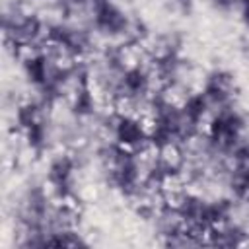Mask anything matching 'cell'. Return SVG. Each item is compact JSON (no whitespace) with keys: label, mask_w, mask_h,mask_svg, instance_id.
Masks as SVG:
<instances>
[{"label":"cell","mask_w":249,"mask_h":249,"mask_svg":"<svg viewBox=\"0 0 249 249\" xmlns=\"http://www.w3.org/2000/svg\"><path fill=\"white\" fill-rule=\"evenodd\" d=\"M68 105L74 117L78 119H91L97 115L101 107V99L93 88V84L76 86L68 95Z\"/></svg>","instance_id":"obj_5"},{"label":"cell","mask_w":249,"mask_h":249,"mask_svg":"<svg viewBox=\"0 0 249 249\" xmlns=\"http://www.w3.org/2000/svg\"><path fill=\"white\" fill-rule=\"evenodd\" d=\"M173 8L181 14V16H189L195 8V0H173Z\"/></svg>","instance_id":"obj_8"},{"label":"cell","mask_w":249,"mask_h":249,"mask_svg":"<svg viewBox=\"0 0 249 249\" xmlns=\"http://www.w3.org/2000/svg\"><path fill=\"white\" fill-rule=\"evenodd\" d=\"M23 134V142L27 146L29 152H33L35 156L45 154L51 148L53 142V126L49 123L47 117H43L41 121H37L33 126H29L27 130L21 132Z\"/></svg>","instance_id":"obj_6"},{"label":"cell","mask_w":249,"mask_h":249,"mask_svg":"<svg viewBox=\"0 0 249 249\" xmlns=\"http://www.w3.org/2000/svg\"><path fill=\"white\" fill-rule=\"evenodd\" d=\"M88 14L91 19L93 33L119 43L128 41L132 19L115 0H89Z\"/></svg>","instance_id":"obj_1"},{"label":"cell","mask_w":249,"mask_h":249,"mask_svg":"<svg viewBox=\"0 0 249 249\" xmlns=\"http://www.w3.org/2000/svg\"><path fill=\"white\" fill-rule=\"evenodd\" d=\"M237 10H239V16H241V21L249 27V0H243Z\"/></svg>","instance_id":"obj_9"},{"label":"cell","mask_w":249,"mask_h":249,"mask_svg":"<svg viewBox=\"0 0 249 249\" xmlns=\"http://www.w3.org/2000/svg\"><path fill=\"white\" fill-rule=\"evenodd\" d=\"M111 140L126 150H142L150 144L148 138V123L138 115H117L113 123Z\"/></svg>","instance_id":"obj_4"},{"label":"cell","mask_w":249,"mask_h":249,"mask_svg":"<svg viewBox=\"0 0 249 249\" xmlns=\"http://www.w3.org/2000/svg\"><path fill=\"white\" fill-rule=\"evenodd\" d=\"M47 107L39 101V99H25L19 101L14 109V124L19 132L27 130L29 126H33L37 121H41L45 117Z\"/></svg>","instance_id":"obj_7"},{"label":"cell","mask_w":249,"mask_h":249,"mask_svg":"<svg viewBox=\"0 0 249 249\" xmlns=\"http://www.w3.org/2000/svg\"><path fill=\"white\" fill-rule=\"evenodd\" d=\"M200 91L208 99L212 109H222L228 105H233L235 91H237V82L235 74L226 70V68H214L204 74Z\"/></svg>","instance_id":"obj_3"},{"label":"cell","mask_w":249,"mask_h":249,"mask_svg":"<svg viewBox=\"0 0 249 249\" xmlns=\"http://www.w3.org/2000/svg\"><path fill=\"white\" fill-rule=\"evenodd\" d=\"M80 163L74 154H56L49 160L45 183L56 202H68L76 198V171Z\"/></svg>","instance_id":"obj_2"}]
</instances>
